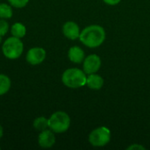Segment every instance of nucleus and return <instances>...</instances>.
I'll use <instances>...</instances> for the list:
<instances>
[{
	"label": "nucleus",
	"instance_id": "8",
	"mask_svg": "<svg viewBox=\"0 0 150 150\" xmlns=\"http://www.w3.org/2000/svg\"><path fill=\"white\" fill-rule=\"evenodd\" d=\"M38 143L43 149H49L55 143V136L54 132L50 129H46L40 132L38 137Z\"/></svg>",
	"mask_w": 150,
	"mask_h": 150
},
{
	"label": "nucleus",
	"instance_id": "5",
	"mask_svg": "<svg viewBox=\"0 0 150 150\" xmlns=\"http://www.w3.org/2000/svg\"><path fill=\"white\" fill-rule=\"evenodd\" d=\"M111 140V132L105 127L94 129L89 135V142L94 147H104Z\"/></svg>",
	"mask_w": 150,
	"mask_h": 150
},
{
	"label": "nucleus",
	"instance_id": "15",
	"mask_svg": "<svg viewBox=\"0 0 150 150\" xmlns=\"http://www.w3.org/2000/svg\"><path fill=\"white\" fill-rule=\"evenodd\" d=\"M13 11L11 5L7 4H0V18L7 19L12 17Z\"/></svg>",
	"mask_w": 150,
	"mask_h": 150
},
{
	"label": "nucleus",
	"instance_id": "3",
	"mask_svg": "<svg viewBox=\"0 0 150 150\" xmlns=\"http://www.w3.org/2000/svg\"><path fill=\"white\" fill-rule=\"evenodd\" d=\"M23 50V42L19 38L14 36L6 39V40L4 42L2 46V52L4 55L10 60L18 59L22 54Z\"/></svg>",
	"mask_w": 150,
	"mask_h": 150
},
{
	"label": "nucleus",
	"instance_id": "12",
	"mask_svg": "<svg viewBox=\"0 0 150 150\" xmlns=\"http://www.w3.org/2000/svg\"><path fill=\"white\" fill-rule=\"evenodd\" d=\"M11 33L12 36L17 38H23L26 33V27L19 22H16L12 25L11 28Z\"/></svg>",
	"mask_w": 150,
	"mask_h": 150
},
{
	"label": "nucleus",
	"instance_id": "16",
	"mask_svg": "<svg viewBox=\"0 0 150 150\" xmlns=\"http://www.w3.org/2000/svg\"><path fill=\"white\" fill-rule=\"evenodd\" d=\"M7 1L11 6L15 8H23L29 2V0H7Z\"/></svg>",
	"mask_w": 150,
	"mask_h": 150
},
{
	"label": "nucleus",
	"instance_id": "9",
	"mask_svg": "<svg viewBox=\"0 0 150 150\" xmlns=\"http://www.w3.org/2000/svg\"><path fill=\"white\" fill-rule=\"evenodd\" d=\"M62 33L66 38L72 40L78 39L81 33L78 25L73 21H68L63 25Z\"/></svg>",
	"mask_w": 150,
	"mask_h": 150
},
{
	"label": "nucleus",
	"instance_id": "13",
	"mask_svg": "<svg viewBox=\"0 0 150 150\" xmlns=\"http://www.w3.org/2000/svg\"><path fill=\"white\" fill-rule=\"evenodd\" d=\"M10 88H11L10 78L4 74H0V96H3L6 92H8Z\"/></svg>",
	"mask_w": 150,
	"mask_h": 150
},
{
	"label": "nucleus",
	"instance_id": "2",
	"mask_svg": "<svg viewBox=\"0 0 150 150\" xmlns=\"http://www.w3.org/2000/svg\"><path fill=\"white\" fill-rule=\"evenodd\" d=\"M62 81L65 86L71 89H77L86 84L87 75L80 69L71 68L63 72L62 76Z\"/></svg>",
	"mask_w": 150,
	"mask_h": 150
},
{
	"label": "nucleus",
	"instance_id": "11",
	"mask_svg": "<svg viewBox=\"0 0 150 150\" xmlns=\"http://www.w3.org/2000/svg\"><path fill=\"white\" fill-rule=\"evenodd\" d=\"M87 86L91 90H100L104 85V79L102 76L97 74H91L87 76Z\"/></svg>",
	"mask_w": 150,
	"mask_h": 150
},
{
	"label": "nucleus",
	"instance_id": "18",
	"mask_svg": "<svg viewBox=\"0 0 150 150\" xmlns=\"http://www.w3.org/2000/svg\"><path fill=\"white\" fill-rule=\"evenodd\" d=\"M127 149L131 150V149H141V150H144L146 149L143 146H142V145H139V144H133V145H131V146H129L128 148H127Z\"/></svg>",
	"mask_w": 150,
	"mask_h": 150
},
{
	"label": "nucleus",
	"instance_id": "6",
	"mask_svg": "<svg viewBox=\"0 0 150 150\" xmlns=\"http://www.w3.org/2000/svg\"><path fill=\"white\" fill-rule=\"evenodd\" d=\"M101 67V59L97 54H90L83 60V71L86 75L98 72Z\"/></svg>",
	"mask_w": 150,
	"mask_h": 150
},
{
	"label": "nucleus",
	"instance_id": "10",
	"mask_svg": "<svg viewBox=\"0 0 150 150\" xmlns=\"http://www.w3.org/2000/svg\"><path fill=\"white\" fill-rule=\"evenodd\" d=\"M68 55H69V59L74 63H81L83 62L85 58L83 50L77 46H74L70 47Z\"/></svg>",
	"mask_w": 150,
	"mask_h": 150
},
{
	"label": "nucleus",
	"instance_id": "1",
	"mask_svg": "<svg viewBox=\"0 0 150 150\" xmlns=\"http://www.w3.org/2000/svg\"><path fill=\"white\" fill-rule=\"evenodd\" d=\"M79 39L81 42L88 47H98L105 41V31L101 25H91L85 27L81 32Z\"/></svg>",
	"mask_w": 150,
	"mask_h": 150
},
{
	"label": "nucleus",
	"instance_id": "17",
	"mask_svg": "<svg viewBox=\"0 0 150 150\" xmlns=\"http://www.w3.org/2000/svg\"><path fill=\"white\" fill-rule=\"evenodd\" d=\"M9 30V25L6 20L4 18L0 19V37L4 36Z\"/></svg>",
	"mask_w": 150,
	"mask_h": 150
},
{
	"label": "nucleus",
	"instance_id": "4",
	"mask_svg": "<svg viewBox=\"0 0 150 150\" xmlns=\"http://www.w3.org/2000/svg\"><path fill=\"white\" fill-rule=\"evenodd\" d=\"M48 126L54 133H64L70 127V118L65 112H55L48 119Z\"/></svg>",
	"mask_w": 150,
	"mask_h": 150
},
{
	"label": "nucleus",
	"instance_id": "7",
	"mask_svg": "<svg viewBox=\"0 0 150 150\" xmlns=\"http://www.w3.org/2000/svg\"><path fill=\"white\" fill-rule=\"evenodd\" d=\"M46 58V51L42 47H33L26 54V61L31 65L40 64Z\"/></svg>",
	"mask_w": 150,
	"mask_h": 150
},
{
	"label": "nucleus",
	"instance_id": "14",
	"mask_svg": "<svg viewBox=\"0 0 150 150\" xmlns=\"http://www.w3.org/2000/svg\"><path fill=\"white\" fill-rule=\"evenodd\" d=\"M33 127L37 130V131H43L46 130L49 127L48 126V120L45 117H39L36 120H34L33 124Z\"/></svg>",
	"mask_w": 150,
	"mask_h": 150
},
{
	"label": "nucleus",
	"instance_id": "19",
	"mask_svg": "<svg viewBox=\"0 0 150 150\" xmlns=\"http://www.w3.org/2000/svg\"><path fill=\"white\" fill-rule=\"evenodd\" d=\"M105 4H109V5H116L118 4L121 0H103Z\"/></svg>",
	"mask_w": 150,
	"mask_h": 150
},
{
	"label": "nucleus",
	"instance_id": "20",
	"mask_svg": "<svg viewBox=\"0 0 150 150\" xmlns=\"http://www.w3.org/2000/svg\"><path fill=\"white\" fill-rule=\"evenodd\" d=\"M3 134H4L3 127H2V126L0 125V140H1V138H2V136H3Z\"/></svg>",
	"mask_w": 150,
	"mask_h": 150
}]
</instances>
